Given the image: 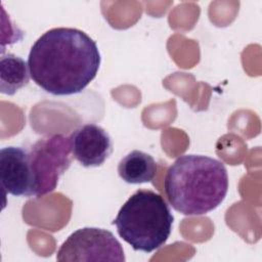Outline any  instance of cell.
Masks as SVG:
<instances>
[{
    "label": "cell",
    "mask_w": 262,
    "mask_h": 262,
    "mask_svg": "<svg viewBox=\"0 0 262 262\" xmlns=\"http://www.w3.org/2000/svg\"><path fill=\"white\" fill-rule=\"evenodd\" d=\"M101 56L96 42L75 28H53L31 47L28 66L33 81L52 95H73L96 77Z\"/></svg>",
    "instance_id": "cell-1"
},
{
    "label": "cell",
    "mask_w": 262,
    "mask_h": 262,
    "mask_svg": "<svg viewBox=\"0 0 262 262\" xmlns=\"http://www.w3.org/2000/svg\"><path fill=\"white\" fill-rule=\"evenodd\" d=\"M164 188L174 210L183 215H204L225 199L228 175L220 161L202 155H183L168 168Z\"/></svg>",
    "instance_id": "cell-2"
},
{
    "label": "cell",
    "mask_w": 262,
    "mask_h": 262,
    "mask_svg": "<svg viewBox=\"0 0 262 262\" xmlns=\"http://www.w3.org/2000/svg\"><path fill=\"white\" fill-rule=\"evenodd\" d=\"M173 221L171 209L161 194L138 189L121 207L113 224L133 250L150 253L167 242Z\"/></svg>",
    "instance_id": "cell-3"
},
{
    "label": "cell",
    "mask_w": 262,
    "mask_h": 262,
    "mask_svg": "<svg viewBox=\"0 0 262 262\" xmlns=\"http://www.w3.org/2000/svg\"><path fill=\"white\" fill-rule=\"evenodd\" d=\"M71 152L70 139L61 134L39 139L32 144L29 156L37 198L55 189L59 176L71 165Z\"/></svg>",
    "instance_id": "cell-4"
},
{
    "label": "cell",
    "mask_w": 262,
    "mask_h": 262,
    "mask_svg": "<svg viewBox=\"0 0 262 262\" xmlns=\"http://www.w3.org/2000/svg\"><path fill=\"white\" fill-rule=\"evenodd\" d=\"M58 261H118L124 262V250L115 235L103 228L77 229L61 244Z\"/></svg>",
    "instance_id": "cell-5"
},
{
    "label": "cell",
    "mask_w": 262,
    "mask_h": 262,
    "mask_svg": "<svg viewBox=\"0 0 262 262\" xmlns=\"http://www.w3.org/2000/svg\"><path fill=\"white\" fill-rule=\"evenodd\" d=\"M0 180L4 194L36 196L29 148L6 146L0 150Z\"/></svg>",
    "instance_id": "cell-6"
},
{
    "label": "cell",
    "mask_w": 262,
    "mask_h": 262,
    "mask_svg": "<svg viewBox=\"0 0 262 262\" xmlns=\"http://www.w3.org/2000/svg\"><path fill=\"white\" fill-rule=\"evenodd\" d=\"M69 139L73 157L86 168L101 166L113 152L110 134L93 123L79 127Z\"/></svg>",
    "instance_id": "cell-7"
},
{
    "label": "cell",
    "mask_w": 262,
    "mask_h": 262,
    "mask_svg": "<svg viewBox=\"0 0 262 262\" xmlns=\"http://www.w3.org/2000/svg\"><path fill=\"white\" fill-rule=\"evenodd\" d=\"M158 172L155 159L141 150L134 149L127 154L118 165L119 176L127 183L141 184L154 180Z\"/></svg>",
    "instance_id": "cell-8"
},
{
    "label": "cell",
    "mask_w": 262,
    "mask_h": 262,
    "mask_svg": "<svg viewBox=\"0 0 262 262\" xmlns=\"http://www.w3.org/2000/svg\"><path fill=\"white\" fill-rule=\"evenodd\" d=\"M28 62L21 57L8 53L0 58V91L3 94L13 95L20 88L28 85L30 80Z\"/></svg>",
    "instance_id": "cell-9"
}]
</instances>
